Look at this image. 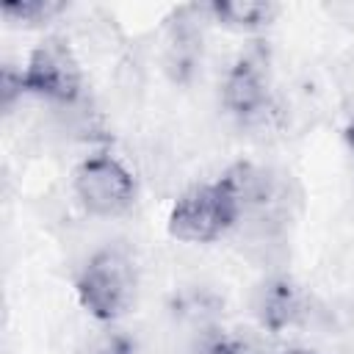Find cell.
I'll list each match as a JSON object with an SVG mask.
<instances>
[{
    "label": "cell",
    "instance_id": "2",
    "mask_svg": "<svg viewBox=\"0 0 354 354\" xmlns=\"http://www.w3.org/2000/svg\"><path fill=\"white\" fill-rule=\"evenodd\" d=\"M75 290L88 315L97 321H116L133 307L136 299L133 263L119 249H100L83 266Z\"/></svg>",
    "mask_w": 354,
    "mask_h": 354
},
{
    "label": "cell",
    "instance_id": "7",
    "mask_svg": "<svg viewBox=\"0 0 354 354\" xmlns=\"http://www.w3.org/2000/svg\"><path fill=\"white\" fill-rule=\"evenodd\" d=\"M299 313V301L290 285H274V290H268L266 304H263V318L271 326H285L293 321V315Z\"/></svg>",
    "mask_w": 354,
    "mask_h": 354
},
{
    "label": "cell",
    "instance_id": "6",
    "mask_svg": "<svg viewBox=\"0 0 354 354\" xmlns=\"http://www.w3.org/2000/svg\"><path fill=\"white\" fill-rule=\"evenodd\" d=\"M210 14L230 28L238 30H257L277 19L279 6L271 0H218L210 6Z\"/></svg>",
    "mask_w": 354,
    "mask_h": 354
},
{
    "label": "cell",
    "instance_id": "8",
    "mask_svg": "<svg viewBox=\"0 0 354 354\" xmlns=\"http://www.w3.org/2000/svg\"><path fill=\"white\" fill-rule=\"evenodd\" d=\"M58 11H64V3H53V0H25V3H3V17L8 22H22V25H36V22H47L50 17H55Z\"/></svg>",
    "mask_w": 354,
    "mask_h": 354
},
{
    "label": "cell",
    "instance_id": "1",
    "mask_svg": "<svg viewBox=\"0 0 354 354\" xmlns=\"http://www.w3.org/2000/svg\"><path fill=\"white\" fill-rule=\"evenodd\" d=\"M252 180L249 166H235L213 183L188 188L169 213V235L185 243L218 241L243 213Z\"/></svg>",
    "mask_w": 354,
    "mask_h": 354
},
{
    "label": "cell",
    "instance_id": "4",
    "mask_svg": "<svg viewBox=\"0 0 354 354\" xmlns=\"http://www.w3.org/2000/svg\"><path fill=\"white\" fill-rule=\"evenodd\" d=\"M72 185L83 207L94 216H119L133 205L136 196L133 174L108 152H97L80 160Z\"/></svg>",
    "mask_w": 354,
    "mask_h": 354
},
{
    "label": "cell",
    "instance_id": "3",
    "mask_svg": "<svg viewBox=\"0 0 354 354\" xmlns=\"http://www.w3.org/2000/svg\"><path fill=\"white\" fill-rule=\"evenodd\" d=\"M80 86H83L80 64L72 47L61 36H47L44 41H39L30 50L25 69L17 75L19 91L39 94V97L58 100V102L77 100Z\"/></svg>",
    "mask_w": 354,
    "mask_h": 354
},
{
    "label": "cell",
    "instance_id": "10",
    "mask_svg": "<svg viewBox=\"0 0 354 354\" xmlns=\"http://www.w3.org/2000/svg\"><path fill=\"white\" fill-rule=\"evenodd\" d=\"M102 354H136V348H133V343L127 337H111L105 343Z\"/></svg>",
    "mask_w": 354,
    "mask_h": 354
},
{
    "label": "cell",
    "instance_id": "11",
    "mask_svg": "<svg viewBox=\"0 0 354 354\" xmlns=\"http://www.w3.org/2000/svg\"><path fill=\"white\" fill-rule=\"evenodd\" d=\"M288 354H310V351H299V348H293V351H288Z\"/></svg>",
    "mask_w": 354,
    "mask_h": 354
},
{
    "label": "cell",
    "instance_id": "9",
    "mask_svg": "<svg viewBox=\"0 0 354 354\" xmlns=\"http://www.w3.org/2000/svg\"><path fill=\"white\" fill-rule=\"evenodd\" d=\"M205 354H243V348L232 337H218L205 348Z\"/></svg>",
    "mask_w": 354,
    "mask_h": 354
},
{
    "label": "cell",
    "instance_id": "5",
    "mask_svg": "<svg viewBox=\"0 0 354 354\" xmlns=\"http://www.w3.org/2000/svg\"><path fill=\"white\" fill-rule=\"evenodd\" d=\"M224 105L241 119H260L268 113V86L263 80L260 64L241 58L224 80Z\"/></svg>",
    "mask_w": 354,
    "mask_h": 354
}]
</instances>
